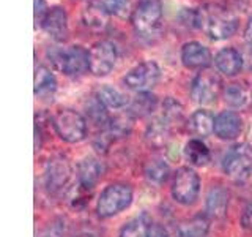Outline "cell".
Returning a JSON list of instances; mask_svg holds the SVG:
<instances>
[{
  "label": "cell",
  "mask_w": 252,
  "mask_h": 237,
  "mask_svg": "<svg viewBox=\"0 0 252 237\" xmlns=\"http://www.w3.org/2000/svg\"><path fill=\"white\" fill-rule=\"evenodd\" d=\"M243 128V120L240 114L233 111H224L215 118V133L219 139L230 141L240 136Z\"/></svg>",
  "instance_id": "14"
},
{
  "label": "cell",
  "mask_w": 252,
  "mask_h": 237,
  "mask_svg": "<svg viewBox=\"0 0 252 237\" xmlns=\"http://www.w3.org/2000/svg\"><path fill=\"white\" fill-rule=\"evenodd\" d=\"M63 234H65V223L62 220H59L57 223H54L47 229V236L49 237H62Z\"/></svg>",
  "instance_id": "34"
},
{
  "label": "cell",
  "mask_w": 252,
  "mask_h": 237,
  "mask_svg": "<svg viewBox=\"0 0 252 237\" xmlns=\"http://www.w3.org/2000/svg\"><path fill=\"white\" fill-rule=\"evenodd\" d=\"M210 231V220L207 215H195L191 220L183 221L178 229V237H207Z\"/></svg>",
  "instance_id": "21"
},
{
  "label": "cell",
  "mask_w": 252,
  "mask_h": 237,
  "mask_svg": "<svg viewBox=\"0 0 252 237\" xmlns=\"http://www.w3.org/2000/svg\"><path fill=\"white\" fill-rule=\"evenodd\" d=\"M117 57L118 52L114 43L107 40L94 43L89 51V71L94 76H106L114 70Z\"/></svg>",
  "instance_id": "9"
},
{
  "label": "cell",
  "mask_w": 252,
  "mask_h": 237,
  "mask_svg": "<svg viewBox=\"0 0 252 237\" xmlns=\"http://www.w3.org/2000/svg\"><path fill=\"white\" fill-rule=\"evenodd\" d=\"M87 116H89V118L94 125L102 126V128H106L110 122V117L107 116L106 106L102 105L96 97H93L90 100V103H87Z\"/></svg>",
  "instance_id": "27"
},
{
  "label": "cell",
  "mask_w": 252,
  "mask_h": 237,
  "mask_svg": "<svg viewBox=\"0 0 252 237\" xmlns=\"http://www.w3.org/2000/svg\"><path fill=\"white\" fill-rule=\"evenodd\" d=\"M102 176V164L96 158L89 157L77 166V180L82 190H92Z\"/></svg>",
  "instance_id": "15"
},
{
  "label": "cell",
  "mask_w": 252,
  "mask_h": 237,
  "mask_svg": "<svg viewBox=\"0 0 252 237\" xmlns=\"http://www.w3.org/2000/svg\"><path fill=\"white\" fill-rule=\"evenodd\" d=\"M41 27L55 41H65L68 38V16L63 6H52L47 11Z\"/></svg>",
  "instance_id": "12"
},
{
  "label": "cell",
  "mask_w": 252,
  "mask_h": 237,
  "mask_svg": "<svg viewBox=\"0 0 252 237\" xmlns=\"http://www.w3.org/2000/svg\"><path fill=\"white\" fill-rule=\"evenodd\" d=\"M54 128L66 142H79L87 136V120L73 109H60L52 118Z\"/></svg>",
  "instance_id": "5"
},
{
  "label": "cell",
  "mask_w": 252,
  "mask_h": 237,
  "mask_svg": "<svg viewBox=\"0 0 252 237\" xmlns=\"http://www.w3.org/2000/svg\"><path fill=\"white\" fill-rule=\"evenodd\" d=\"M162 2L161 0H140L132 10L131 22L140 37H153L161 27Z\"/></svg>",
  "instance_id": "3"
},
{
  "label": "cell",
  "mask_w": 252,
  "mask_h": 237,
  "mask_svg": "<svg viewBox=\"0 0 252 237\" xmlns=\"http://www.w3.org/2000/svg\"><path fill=\"white\" fill-rule=\"evenodd\" d=\"M148 237H170L167 229L161 225H152L150 226V231H148Z\"/></svg>",
  "instance_id": "35"
},
{
  "label": "cell",
  "mask_w": 252,
  "mask_h": 237,
  "mask_svg": "<svg viewBox=\"0 0 252 237\" xmlns=\"http://www.w3.org/2000/svg\"><path fill=\"white\" fill-rule=\"evenodd\" d=\"M200 192V179L191 168H181L175 174L172 185V196L180 204L189 205L195 202Z\"/></svg>",
  "instance_id": "10"
},
{
  "label": "cell",
  "mask_w": 252,
  "mask_h": 237,
  "mask_svg": "<svg viewBox=\"0 0 252 237\" xmlns=\"http://www.w3.org/2000/svg\"><path fill=\"white\" fill-rule=\"evenodd\" d=\"M224 172L233 180H244L252 171V147L246 142L233 146L224 158Z\"/></svg>",
  "instance_id": "7"
},
{
  "label": "cell",
  "mask_w": 252,
  "mask_h": 237,
  "mask_svg": "<svg viewBox=\"0 0 252 237\" xmlns=\"http://www.w3.org/2000/svg\"><path fill=\"white\" fill-rule=\"evenodd\" d=\"M104 6L110 16H117V18H126L131 10V0H104Z\"/></svg>",
  "instance_id": "31"
},
{
  "label": "cell",
  "mask_w": 252,
  "mask_h": 237,
  "mask_svg": "<svg viewBox=\"0 0 252 237\" xmlns=\"http://www.w3.org/2000/svg\"><path fill=\"white\" fill-rule=\"evenodd\" d=\"M222 92V79L211 70H200L191 85V97L199 105H211Z\"/></svg>",
  "instance_id": "6"
},
{
  "label": "cell",
  "mask_w": 252,
  "mask_h": 237,
  "mask_svg": "<svg viewBox=\"0 0 252 237\" xmlns=\"http://www.w3.org/2000/svg\"><path fill=\"white\" fill-rule=\"evenodd\" d=\"M169 174H170V168L169 164L162 161V160H153L147 164L145 168V176L150 182H153L156 185H161L164 184L165 180L169 179Z\"/></svg>",
  "instance_id": "28"
},
{
  "label": "cell",
  "mask_w": 252,
  "mask_h": 237,
  "mask_svg": "<svg viewBox=\"0 0 252 237\" xmlns=\"http://www.w3.org/2000/svg\"><path fill=\"white\" fill-rule=\"evenodd\" d=\"M94 97H96L106 108H114V109H120L126 106V103H128L125 95H122L117 89H114V87H110V85H102L101 89H98Z\"/></svg>",
  "instance_id": "26"
},
{
  "label": "cell",
  "mask_w": 252,
  "mask_h": 237,
  "mask_svg": "<svg viewBox=\"0 0 252 237\" xmlns=\"http://www.w3.org/2000/svg\"><path fill=\"white\" fill-rule=\"evenodd\" d=\"M131 128H132V116L129 113H126V114H120L110 118V122L106 126L104 131H107L109 136L114 139V138L128 136L131 133Z\"/></svg>",
  "instance_id": "25"
},
{
  "label": "cell",
  "mask_w": 252,
  "mask_h": 237,
  "mask_svg": "<svg viewBox=\"0 0 252 237\" xmlns=\"http://www.w3.org/2000/svg\"><path fill=\"white\" fill-rule=\"evenodd\" d=\"M74 237H94L92 234H79V236H74Z\"/></svg>",
  "instance_id": "39"
},
{
  "label": "cell",
  "mask_w": 252,
  "mask_h": 237,
  "mask_svg": "<svg viewBox=\"0 0 252 237\" xmlns=\"http://www.w3.org/2000/svg\"><path fill=\"white\" fill-rule=\"evenodd\" d=\"M148 231L150 226L144 218H134L122 228L120 237H148Z\"/></svg>",
  "instance_id": "30"
},
{
  "label": "cell",
  "mask_w": 252,
  "mask_h": 237,
  "mask_svg": "<svg viewBox=\"0 0 252 237\" xmlns=\"http://www.w3.org/2000/svg\"><path fill=\"white\" fill-rule=\"evenodd\" d=\"M188 131L197 138H205L215 131V117L208 111H195L188 120Z\"/></svg>",
  "instance_id": "19"
},
{
  "label": "cell",
  "mask_w": 252,
  "mask_h": 237,
  "mask_svg": "<svg viewBox=\"0 0 252 237\" xmlns=\"http://www.w3.org/2000/svg\"><path fill=\"white\" fill-rule=\"evenodd\" d=\"M195 27L211 40H227L238 29V18L225 5L205 3L195 10Z\"/></svg>",
  "instance_id": "1"
},
{
  "label": "cell",
  "mask_w": 252,
  "mask_h": 237,
  "mask_svg": "<svg viewBox=\"0 0 252 237\" xmlns=\"http://www.w3.org/2000/svg\"><path fill=\"white\" fill-rule=\"evenodd\" d=\"M244 38L248 40V41L252 43V13L248 19V24H246V29H244Z\"/></svg>",
  "instance_id": "37"
},
{
  "label": "cell",
  "mask_w": 252,
  "mask_h": 237,
  "mask_svg": "<svg viewBox=\"0 0 252 237\" xmlns=\"http://www.w3.org/2000/svg\"><path fill=\"white\" fill-rule=\"evenodd\" d=\"M216 68L225 76L238 75L243 68V57L235 47H224L220 49L215 57Z\"/></svg>",
  "instance_id": "17"
},
{
  "label": "cell",
  "mask_w": 252,
  "mask_h": 237,
  "mask_svg": "<svg viewBox=\"0 0 252 237\" xmlns=\"http://www.w3.org/2000/svg\"><path fill=\"white\" fill-rule=\"evenodd\" d=\"M228 209V192L220 185L213 187L207 196V215L222 218Z\"/></svg>",
  "instance_id": "20"
},
{
  "label": "cell",
  "mask_w": 252,
  "mask_h": 237,
  "mask_svg": "<svg viewBox=\"0 0 252 237\" xmlns=\"http://www.w3.org/2000/svg\"><path fill=\"white\" fill-rule=\"evenodd\" d=\"M169 134H170V126L159 117L158 120H155L152 125L148 126L147 139L150 141V144L162 146V144H165V142H167Z\"/></svg>",
  "instance_id": "29"
},
{
  "label": "cell",
  "mask_w": 252,
  "mask_h": 237,
  "mask_svg": "<svg viewBox=\"0 0 252 237\" xmlns=\"http://www.w3.org/2000/svg\"><path fill=\"white\" fill-rule=\"evenodd\" d=\"M159 76H161V70L158 67V63L150 60V62H142L137 67L131 68L123 78V82L128 89L140 93L153 89L158 84V81H159Z\"/></svg>",
  "instance_id": "8"
},
{
  "label": "cell",
  "mask_w": 252,
  "mask_h": 237,
  "mask_svg": "<svg viewBox=\"0 0 252 237\" xmlns=\"http://www.w3.org/2000/svg\"><path fill=\"white\" fill-rule=\"evenodd\" d=\"M227 3L230 5H236V6H243L244 5V0H225Z\"/></svg>",
  "instance_id": "38"
},
{
  "label": "cell",
  "mask_w": 252,
  "mask_h": 237,
  "mask_svg": "<svg viewBox=\"0 0 252 237\" xmlns=\"http://www.w3.org/2000/svg\"><path fill=\"white\" fill-rule=\"evenodd\" d=\"M109 18H110V14L107 11V8L101 2H92L87 5L82 11L84 26L94 32L104 30L109 26Z\"/></svg>",
  "instance_id": "16"
},
{
  "label": "cell",
  "mask_w": 252,
  "mask_h": 237,
  "mask_svg": "<svg viewBox=\"0 0 252 237\" xmlns=\"http://www.w3.org/2000/svg\"><path fill=\"white\" fill-rule=\"evenodd\" d=\"M241 225H243L244 229H251V231H252V202H249L243 210Z\"/></svg>",
  "instance_id": "33"
},
{
  "label": "cell",
  "mask_w": 252,
  "mask_h": 237,
  "mask_svg": "<svg viewBox=\"0 0 252 237\" xmlns=\"http://www.w3.org/2000/svg\"><path fill=\"white\" fill-rule=\"evenodd\" d=\"M224 100L228 106L232 108H243L248 105L249 101V90L244 84L233 82L230 85H227V89L224 90Z\"/></svg>",
  "instance_id": "24"
},
{
  "label": "cell",
  "mask_w": 252,
  "mask_h": 237,
  "mask_svg": "<svg viewBox=\"0 0 252 237\" xmlns=\"http://www.w3.org/2000/svg\"><path fill=\"white\" fill-rule=\"evenodd\" d=\"M156 106H158V101L155 95H152L150 92H140L131 101L128 113L134 117H144V116L152 114L156 109Z\"/></svg>",
  "instance_id": "22"
},
{
  "label": "cell",
  "mask_w": 252,
  "mask_h": 237,
  "mask_svg": "<svg viewBox=\"0 0 252 237\" xmlns=\"http://www.w3.org/2000/svg\"><path fill=\"white\" fill-rule=\"evenodd\" d=\"M47 55L52 65L68 76H81L89 71V51L82 46L52 47Z\"/></svg>",
  "instance_id": "2"
},
{
  "label": "cell",
  "mask_w": 252,
  "mask_h": 237,
  "mask_svg": "<svg viewBox=\"0 0 252 237\" xmlns=\"http://www.w3.org/2000/svg\"><path fill=\"white\" fill-rule=\"evenodd\" d=\"M47 11H49V8H47L44 0H35V24L36 26H41Z\"/></svg>",
  "instance_id": "32"
},
{
  "label": "cell",
  "mask_w": 252,
  "mask_h": 237,
  "mask_svg": "<svg viewBox=\"0 0 252 237\" xmlns=\"http://www.w3.org/2000/svg\"><path fill=\"white\" fill-rule=\"evenodd\" d=\"M181 62L186 68L205 70L211 63V52L202 43L189 41L181 49Z\"/></svg>",
  "instance_id": "13"
},
{
  "label": "cell",
  "mask_w": 252,
  "mask_h": 237,
  "mask_svg": "<svg viewBox=\"0 0 252 237\" xmlns=\"http://www.w3.org/2000/svg\"><path fill=\"white\" fill-rule=\"evenodd\" d=\"M57 89V81L54 75L46 67L39 65L35 68V95L43 101H52V97Z\"/></svg>",
  "instance_id": "18"
},
{
  "label": "cell",
  "mask_w": 252,
  "mask_h": 237,
  "mask_svg": "<svg viewBox=\"0 0 252 237\" xmlns=\"http://www.w3.org/2000/svg\"><path fill=\"white\" fill-rule=\"evenodd\" d=\"M185 155L188 161L194 166H205L210 161V150L200 139H191L185 147Z\"/></svg>",
  "instance_id": "23"
},
{
  "label": "cell",
  "mask_w": 252,
  "mask_h": 237,
  "mask_svg": "<svg viewBox=\"0 0 252 237\" xmlns=\"http://www.w3.org/2000/svg\"><path fill=\"white\" fill-rule=\"evenodd\" d=\"M71 174H73V169H71L66 158L54 157L52 160H49V163H47V171H46L47 190L54 195L63 193L65 188L69 185Z\"/></svg>",
  "instance_id": "11"
},
{
  "label": "cell",
  "mask_w": 252,
  "mask_h": 237,
  "mask_svg": "<svg viewBox=\"0 0 252 237\" xmlns=\"http://www.w3.org/2000/svg\"><path fill=\"white\" fill-rule=\"evenodd\" d=\"M132 201V190L125 184H112L102 190L96 204V212L102 218L117 215L118 212L126 209Z\"/></svg>",
  "instance_id": "4"
},
{
  "label": "cell",
  "mask_w": 252,
  "mask_h": 237,
  "mask_svg": "<svg viewBox=\"0 0 252 237\" xmlns=\"http://www.w3.org/2000/svg\"><path fill=\"white\" fill-rule=\"evenodd\" d=\"M41 149V130H39V123H35V150Z\"/></svg>",
  "instance_id": "36"
}]
</instances>
